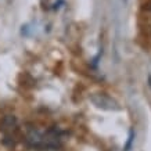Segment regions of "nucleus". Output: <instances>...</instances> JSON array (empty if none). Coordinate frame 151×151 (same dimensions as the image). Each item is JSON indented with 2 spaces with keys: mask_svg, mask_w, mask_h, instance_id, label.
I'll list each match as a JSON object with an SVG mask.
<instances>
[{
  "mask_svg": "<svg viewBox=\"0 0 151 151\" xmlns=\"http://www.w3.org/2000/svg\"><path fill=\"white\" fill-rule=\"evenodd\" d=\"M92 100L99 108H103V110H108L107 105H110L111 110H119V107H116V103L114 100H111L108 96L103 94V93H97L96 96L92 97Z\"/></svg>",
  "mask_w": 151,
  "mask_h": 151,
  "instance_id": "f03ea898",
  "label": "nucleus"
},
{
  "mask_svg": "<svg viewBox=\"0 0 151 151\" xmlns=\"http://www.w3.org/2000/svg\"><path fill=\"white\" fill-rule=\"evenodd\" d=\"M147 10H150V11H151V1L148 3V4H147Z\"/></svg>",
  "mask_w": 151,
  "mask_h": 151,
  "instance_id": "20e7f679",
  "label": "nucleus"
},
{
  "mask_svg": "<svg viewBox=\"0 0 151 151\" xmlns=\"http://www.w3.org/2000/svg\"><path fill=\"white\" fill-rule=\"evenodd\" d=\"M133 140H134V130H133V129H130V130H129L128 143H126V146H125V151H129V150H130V147H132Z\"/></svg>",
  "mask_w": 151,
  "mask_h": 151,
  "instance_id": "7ed1b4c3",
  "label": "nucleus"
},
{
  "mask_svg": "<svg viewBox=\"0 0 151 151\" xmlns=\"http://www.w3.org/2000/svg\"><path fill=\"white\" fill-rule=\"evenodd\" d=\"M0 130L4 133V143L6 146L14 147L18 142L19 137V129L18 124H17V119L14 118L13 115H7L3 118L1 124H0Z\"/></svg>",
  "mask_w": 151,
  "mask_h": 151,
  "instance_id": "f257e3e1",
  "label": "nucleus"
}]
</instances>
